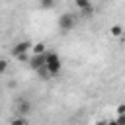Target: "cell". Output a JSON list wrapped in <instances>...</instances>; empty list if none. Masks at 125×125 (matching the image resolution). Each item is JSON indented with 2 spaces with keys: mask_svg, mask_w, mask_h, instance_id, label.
Returning a JSON list of instances; mask_svg holds the SVG:
<instances>
[{
  "mask_svg": "<svg viewBox=\"0 0 125 125\" xmlns=\"http://www.w3.org/2000/svg\"><path fill=\"white\" fill-rule=\"evenodd\" d=\"M47 68H49V72H51L53 76H57V74L62 70V61H61L59 53L47 51Z\"/></svg>",
  "mask_w": 125,
  "mask_h": 125,
  "instance_id": "1",
  "label": "cell"
},
{
  "mask_svg": "<svg viewBox=\"0 0 125 125\" xmlns=\"http://www.w3.org/2000/svg\"><path fill=\"white\" fill-rule=\"evenodd\" d=\"M74 25H76V16H74V14H62V16L59 18V29H61L62 33H68Z\"/></svg>",
  "mask_w": 125,
  "mask_h": 125,
  "instance_id": "2",
  "label": "cell"
},
{
  "mask_svg": "<svg viewBox=\"0 0 125 125\" xmlns=\"http://www.w3.org/2000/svg\"><path fill=\"white\" fill-rule=\"evenodd\" d=\"M29 49H33V45H31L29 41H20V43H16V45L12 47V55L18 59V57H21V55H27Z\"/></svg>",
  "mask_w": 125,
  "mask_h": 125,
  "instance_id": "3",
  "label": "cell"
},
{
  "mask_svg": "<svg viewBox=\"0 0 125 125\" xmlns=\"http://www.w3.org/2000/svg\"><path fill=\"white\" fill-rule=\"evenodd\" d=\"M35 72L41 68V66H45L47 64V53H41V55H31V59H29V62H27Z\"/></svg>",
  "mask_w": 125,
  "mask_h": 125,
  "instance_id": "4",
  "label": "cell"
},
{
  "mask_svg": "<svg viewBox=\"0 0 125 125\" xmlns=\"http://www.w3.org/2000/svg\"><path fill=\"white\" fill-rule=\"evenodd\" d=\"M31 102H27V100H20L18 104H16V115H20V117H25V115H29L31 113Z\"/></svg>",
  "mask_w": 125,
  "mask_h": 125,
  "instance_id": "5",
  "label": "cell"
},
{
  "mask_svg": "<svg viewBox=\"0 0 125 125\" xmlns=\"http://www.w3.org/2000/svg\"><path fill=\"white\" fill-rule=\"evenodd\" d=\"M37 74H39V78H41V80H49V78L53 76V74L49 72V68H47V64H45V66H41V68L37 70Z\"/></svg>",
  "mask_w": 125,
  "mask_h": 125,
  "instance_id": "6",
  "label": "cell"
},
{
  "mask_svg": "<svg viewBox=\"0 0 125 125\" xmlns=\"http://www.w3.org/2000/svg\"><path fill=\"white\" fill-rule=\"evenodd\" d=\"M80 16H82L84 20H88V18H92V16H94V6H88V8H84V10H80Z\"/></svg>",
  "mask_w": 125,
  "mask_h": 125,
  "instance_id": "7",
  "label": "cell"
},
{
  "mask_svg": "<svg viewBox=\"0 0 125 125\" xmlns=\"http://www.w3.org/2000/svg\"><path fill=\"white\" fill-rule=\"evenodd\" d=\"M109 33H111L113 37H121V35H123V27H121V25H111V27H109Z\"/></svg>",
  "mask_w": 125,
  "mask_h": 125,
  "instance_id": "8",
  "label": "cell"
},
{
  "mask_svg": "<svg viewBox=\"0 0 125 125\" xmlns=\"http://www.w3.org/2000/svg\"><path fill=\"white\" fill-rule=\"evenodd\" d=\"M41 53H47L45 51V43H35L33 45V55H41Z\"/></svg>",
  "mask_w": 125,
  "mask_h": 125,
  "instance_id": "9",
  "label": "cell"
},
{
  "mask_svg": "<svg viewBox=\"0 0 125 125\" xmlns=\"http://www.w3.org/2000/svg\"><path fill=\"white\" fill-rule=\"evenodd\" d=\"M10 125H27V119H25V117H20V115H16V117L10 121Z\"/></svg>",
  "mask_w": 125,
  "mask_h": 125,
  "instance_id": "10",
  "label": "cell"
},
{
  "mask_svg": "<svg viewBox=\"0 0 125 125\" xmlns=\"http://www.w3.org/2000/svg\"><path fill=\"white\" fill-rule=\"evenodd\" d=\"M74 4H76V8H78V10H84V8L92 6V2H90V0H74Z\"/></svg>",
  "mask_w": 125,
  "mask_h": 125,
  "instance_id": "11",
  "label": "cell"
},
{
  "mask_svg": "<svg viewBox=\"0 0 125 125\" xmlns=\"http://www.w3.org/2000/svg\"><path fill=\"white\" fill-rule=\"evenodd\" d=\"M39 6L41 8H53L55 6V0H39Z\"/></svg>",
  "mask_w": 125,
  "mask_h": 125,
  "instance_id": "12",
  "label": "cell"
},
{
  "mask_svg": "<svg viewBox=\"0 0 125 125\" xmlns=\"http://www.w3.org/2000/svg\"><path fill=\"white\" fill-rule=\"evenodd\" d=\"M6 68H8V61H0V72L2 74L6 72Z\"/></svg>",
  "mask_w": 125,
  "mask_h": 125,
  "instance_id": "13",
  "label": "cell"
},
{
  "mask_svg": "<svg viewBox=\"0 0 125 125\" xmlns=\"http://www.w3.org/2000/svg\"><path fill=\"white\" fill-rule=\"evenodd\" d=\"M117 113H119V115H125V104L117 105Z\"/></svg>",
  "mask_w": 125,
  "mask_h": 125,
  "instance_id": "14",
  "label": "cell"
},
{
  "mask_svg": "<svg viewBox=\"0 0 125 125\" xmlns=\"http://www.w3.org/2000/svg\"><path fill=\"white\" fill-rule=\"evenodd\" d=\"M117 123H119V125H125V115H119V117H117Z\"/></svg>",
  "mask_w": 125,
  "mask_h": 125,
  "instance_id": "15",
  "label": "cell"
},
{
  "mask_svg": "<svg viewBox=\"0 0 125 125\" xmlns=\"http://www.w3.org/2000/svg\"><path fill=\"white\" fill-rule=\"evenodd\" d=\"M107 125H119V123H117V119H115V121H107Z\"/></svg>",
  "mask_w": 125,
  "mask_h": 125,
  "instance_id": "16",
  "label": "cell"
},
{
  "mask_svg": "<svg viewBox=\"0 0 125 125\" xmlns=\"http://www.w3.org/2000/svg\"><path fill=\"white\" fill-rule=\"evenodd\" d=\"M96 125H107V121H98Z\"/></svg>",
  "mask_w": 125,
  "mask_h": 125,
  "instance_id": "17",
  "label": "cell"
}]
</instances>
